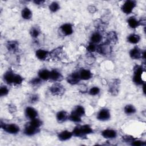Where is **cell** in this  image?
I'll use <instances>...</instances> for the list:
<instances>
[{
	"label": "cell",
	"mask_w": 146,
	"mask_h": 146,
	"mask_svg": "<svg viewBox=\"0 0 146 146\" xmlns=\"http://www.w3.org/2000/svg\"><path fill=\"white\" fill-rule=\"evenodd\" d=\"M144 73V70L141 66L136 65L133 68V76L132 80L136 85H142L145 83L143 76Z\"/></svg>",
	"instance_id": "cell-1"
},
{
	"label": "cell",
	"mask_w": 146,
	"mask_h": 146,
	"mask_svg": "<svg viewBox=\"0 0 146 146\" xmlns=\"http://www.w3.org/2000/svg\"><path fill=\"white\" fill-rule=\"evenodd\" d=\"M112 46L108 42H106L102 44L97 46L96 51L100 55L104 56H109L112 52Z\"/></svg>",
	"instance_id": "cell-2"
},
{
	"label": "cell",
	"mask_w": 146,
	"mask_h": 146,
	"mask_svg": "<svg viewBox=\"0 0 146 146\" xmlns=\"http://www.w3.org/2000/svg\"><path fill=\"white\" fill-rule=\"evenodd\" d=\"M50 93L54 96H62L65 92L64 87L59 82H55L49 88Z\"/></svg>",
	"instance_id": "cell-3"
},
{
	"label": "cell",
	"mask_w": 146,
	"mask_h": 146,
	"mask_svg": "<svg viewBox=\"0 0 146 146\" xmlns=\"http://www.w3.org/2000/svg\"><path fill=\"white\" fill-rule=\"evenodd\" d=\"M1 128L3 129L5 132L10 134H17L20 131L19 127L15 124H6L3 123L2 121H1Z\"/></svg>",
	"instance_id": "cell-4"
},
{
	"label": "cell",
	"mask_w": 146,
	"mask_h": 146,
	"mask_svg": "<svg viewBox=\"0 0 146 146\" xmlns=\"http://www.w3.org/2000/svg\"><path fill=\"white\" fill-rule=\"evenodd\" d=\"M136 2L135 1L127 0L122 5L121 9L124 13L126 14H129L132 12L133 9L136 7Z\"/></svg>",
	"instance_id": "cell-5"
},
{
	"label": "cell",
	"mask_w": 146,
	"mask_h": 146,
	"mask_svg": "<svg viewBox=\"0 0 146 146\" xmlns=\"http://www.w3.org/2000/svg\"><path fill=\"white\" fill-rule=\"evenodd\" d=\"M49 56L54 59H62L64 56V51L63 46H60L55 48L49 52Z\"/></svg>",
	"instance_id": "cell-6"
},
{
	"label": "cell",
	"mask_w": 146,
	"mask_h": 146,
	"mask_svg": "<svg viewBox=\"0 0 146 146\" xmlns=\"http://www.w3.org/2000/svg\"><path fill=\"white\" fill-rule=\"evenodd\" d=\"M120 82L118 79H113L109 84L108 91L110 94L113 96L117 95L119 93Z\"/></svg>",
	"instance_id": "cell-7"
},
{
	"label": "cell",
	"mask_w": 146,
	"mask_h": 146,
	"mask_svg": "<svg viewBox=\"0 0 146 146\" xmlns=\"http://www.w3.org/2000/svg\"><path fill=\"white\" fill-rule=\"evenodd\" d=\"M111 117V113L108 109L102 108L97 113L96 118L100 121H107Z\"/></svg>",
	"instance_id": "cell-8"
},
{
	"label": "cell",
	"mask_w": 146,
	"mask_h": 146,
	"mask_svg": "<svg viewBox=\"0 0 146 146\" xmlns=\"http://www.w3.org/2000/svg\"><path fill=\"white\" fill-rule=\"evenodd\" d=\"M66 80L68 83L71 85L78 84L81 80L79 72H74L69 74L66 78Z\"/></svg>",
	"instance_id": "cell-9"
},
{
	"label": "cell",
	"mask_w": 146,
	"mask_h": 146,
	"mask_svg": "<svg viewBox=\"0 0 146 146\" xmlns=\"http://www.w3.org/2000/svg\"><path fill=\"white\" fill-rule=\"evenodd\" d=\"M40 131V128H35L32 125H31L29 123L25 125L23 133L25 135L28 136H33L36 133H38Z\"/></svg>",
	"instance_id": "cell-10"
},
{
	"label": "cell",
	"mask_w": 146,
	"mask_h": 146,
	"mask_svg": "<svg viewBox=\"0 0 146 146\" xmlns=\"http://www.w3.org/2000/svg\"><path fill=\"white\" fill-rule=\"evenodd\" d=\"M81 134V137H84L88 135L94 133V130L92 127L88 124H84L82 125H78Z\"/></svg>",
	"instance_id": "cell-11"
},
{
	"label": "cell",
	"mask_w": 146,
	"mask_h": 146,
	"mask_svg": "<svg viewBox=\"0 0 146 146\" xmlns=\"http://www.w3.org/2000/svg\"><path fill=\"white\" fill-rule=\"evenodd\" d=\"M101 135L105 139H111L116 137L117 132L112 129H106L102 131Z\"/></svg>",
	"instance_id": "cell-12"
},
{
	"label": "cell",
	"mask_w": 146,
	"mask_h": 146,
	"mask_svg": "<svg viewBox=\"0 0 146 146\" xmlns=\"http://www.w3.org/2000/svg\"><path fill=\"white\" fill-rule=\"evenodd\" d=\"M50 79L55 82H59L63 79V76L58 70L54 69L50 71Z\"/></svg>",
	"instance_id": "cell-13"
},
{
	"label": "cell",
	"mask_w": 146,
	"mask_h": 146,
	"mask_svg": "<svg viewBox=\"0 0 146 146\" xmlns=\"http://www.w3.org/2000/svg\"><path fill=\"white\" fill-rule=\"evenodd\" d=\"M58 138L61 141H65L70 140L72 136V133L71 131L68 130H64L60 132L58 134Z\"/></svg>",
	"instance_id": "cell-14"
},
{
	"label": "cell",
	"mask_w": 146,
	"mask_h": 146,
	"mask_svg": "<svg viewBox=\"0 0 146 146\" xmlns=\"http://www.w3.org/2000/svg\"><path fill=\"white\" fill-rule=\"evenodd\" d=\"M142 52L143 51L141 50V49L138 47L136 46L130 50L129 54L130 57L132 59L136 60V59H139L141 58Z\"/></svg>",
	"instance_id": "cell-15"
},
{
	"label": "cell",
	"mask_w": 146,
	"mask_h": 146,
	"mask_svg": "<svg viewBox=\"0 0 146 146\" xmlns=\"http://www.w3.org/2000/svg\"><path fill=\"white\" fill-rule=\"evenodd\" d=\"M25 115L30 120H32L37 117L38 112L33 107H27L25 108Z\"/></svg>",
	"instance_id": "cell-16"
},
{
	"label": "cell",
	"mask_w": 146,
	"mask_h": 146,
	"mask_svg": "<svg viewBox=\"0 0 146 146\" xmlns=\"http://www.w3.org/2000/svg\"><path fill=\"white\" fill-rule=\"evenodd\" d=\"M68 116L69 115L66 111L62 110L56 113V119L59 123H62L68 120Z\"/></svg>",
	"instance_id": "cell-17"
},
{
	"label": "cell",
	"mask_w": 146,
	"mask_h": 146,
	"mask_svg": "<svg viewBox=\"0 0 146 146\" xmlns=\"http://www.w3.org/2000/svg\"><path fill=\"white\" fill-rule=\"evenodd\" d=\"M60 29L62 33L66 36L70 35L73 33V27L71 23H64L60 26Z\"/></svg>",
	"instance_id": "cell-18"
},
{
	"label": "cell",
	"mask_w": 146,
	"mask_h": 146,
	"mask_svg": "<svg viewBox=\"0 0 146 146\" xmlns=\"http://www.w3.org/2000/svg\"><path fill=\"white\" fill-rule=\"evenodd\" d=\"M79 76L81 80H87L91 79L93 76L92 72L87 69H82L79 71Z\"/></svg>",
	"instance_id": "cell-19"
},
{
	"label": "cell",
	"mask_w": 146,
	"mask_h": 146,
	"mask_svg": "<svg viewBox=\"0 0 146 146\" xmlns=\"http://www.w3.org/2000/svg\"><path fill=\"white\" fill-rule=\"evenodd\" d=\"M14 75V72L11 68H10L3 75L4 80L7 84H13V79Z\"/></svg>",
	"instance_id": "cell-20"
},
{
	"label": "cell",
	"mask_w": 146,
	"mask_h": 146,
	"mask_svg": "<svg viewBox=\"0 0 146 146\" xmlns=\"http://www.w3.org/2000/svg\"><path fill=\"white\" fill-rule=\"evenodd\" d=\"M6 47L10 52L15 53L18 51L19 43L15 40L8 41L6 43Z\"/></svg>",
	"instance_id": "cell-21"
},
{
	"label": "cell",
	"mask_w": 146,
	"mask_h": 146,
	"mask_svg": "<svg viewBox=\"0 0 146 146\" xmlns=\"http://www.w3.org/2000/svg\"><path fill=\"white\" fill-rule=\"evenodd\" d=\"M107 42L110 43L111 44H115L118 41V36L115 31H109L107 34Z\"/></svg>",
	"instance_id": "cell-22"
},
{
	"label": "cell",
	"mask_w": 146,
	"mask_h": 146,
	"mask_svg": "<svg viewBox=\"0 0 146 146\" xmlns=\"http://www.w3.org/2000/svg\"><path fill=\"white\" fill-rule=\"evenodd\" d=\"M48 55L49 52L44 49H38L35 51L36 57L40 60H45Z\"/></svg>",
	"instance_id": "cell-23"
},
{
	"label": "cell",
	"mask_w": 146,
	"mask_h": 146,
	"mask_svg": "<svg viewBox=\"0 0 146 146\" xmlns=\"http://www.w3.org/2000/svg\"><path fill=\"white\" fill-rule=\"evenodd\" d=\"M38 74V77L40 78L42 80H47L50 79V71L46 68L40 70Z\"/></svg>",
	"instance_id": "cell-24"
},
{
	"label": "cell",
	"mask_w": 146,
	"mask_h": 146,
	"mask_svg": "<svg viewBox=\"0 0 146 146\" xmlns=\"http://www.w3.org/2000/svg\"><path fill=\"white\" fill-rule=\"evenodd\" d=\"M102 39V35L99 32L94 33L90 38V42L95 44L99 43Z\"/></svg>",
	"instance_id": "cell-25"
},
{
	"label": "cell",
	"mask_w": 146,
	"mask_h": 146,
	"mask_svg": "<svg viewBox=\"0 0 146 146\" xmlns=\"http://www.w3.org/2000/svg\"><path fill=\"white\" fill-rule=\"evenodd\" d=\"M21 15L24 19L29 20L31 18L33 13L29 8H28L27 7H25L22 9L21 11Z\"/></svg>",
	"instance_id": "cell-26"
},
{
	"label": "cell",
	"mask_w": 146,
	"mask_h": 146,
	"mask_svg": "<svg viewBox=\"0 0 146 146\" xmlns=\"http://www.w3.org/2000/svg\"><path fill=\"white\" fill-rule=\"evenodd\" d=\"M140 40V36L138 34H131L127 37V41L131 44H137Z\"/></svg>",
	"instance_id": "cell-27"
},
{
	"label": "cell",
	"mask_w": 146,
	"mask_h": 146,
	"mask_svg": "<svg viewBox=\"0 0 146 146\" xmlns=\"http://www.w3.org/2000/svg\"><path fill=\"white\" fill-rule=\"evenodd\" d=\"M127 23L128 26L132 29H136L140 26L139 21L137 20L134 17H129L127 19Z\"/></svg>",
	"instance_id": "cell-28"
},
{
	"label": "cell",
	"mask_w": 146,
	"mask_h": 146,
	"mask_svg": "<svg viewBox=\"0 0 146 146\" xmlns=\"http://www.w3.org/2000/svg\"><path fill=\"white\" fill-rule=\"evenodd\" d=\"M124 112L128 115L134 114L136 112L135 107L132 104H127L124 108Z\"/></svg>",
	"instance_id": "cell-29"
},
{
	"label": "cell",
	"mask_w": 146,
	"mask_h": 146,
	"mask_svg": "<svg viewBox=\"0 0 146 146\" xmlns=\"http://www.w3.org/2000/svg\"><path fill=\"white\" fill-rule=\"evenodd\" d=\"M72 112L82 117L85 115L86 110H85V108L83 106L79 105V106H76L74 108V109L73 110Z\"/></svg>",
	"instance_id": "cell-30"
},
{
	"label": "cell",
	"mask_w": 146,
	"mask_h": 146,
	"mask_svg": "<svg viewBox=\"0 0 146 146\" xmlns=\"http://www.w3.org/2000/svg\"><path fill=\"white\" fill-rule=\"evenodd\" d=\"M68 120L74 123H80L82 121V117L71 112V113L68 116Z\"/></svg>",
	"instance_id": "cell-31"
},
{
	"label": "cell",
	"mask_w": 146,
	"mask_h": 146,
	"mask_svg": "<svg viewBox=\"0 0 146 146\" xmlns=\"http://www.w3.org/2000/svg\"><path fill=\"white\" fill-rule=\"evenodd\" d=\"M29 123L31 125H32L35 128H40V127L42 125V121L37 117L33 119L32 120H30V121Z\"/></svg>",
	"instance_id": "cell-32"
},
{
	"label": "cell",
	"mask_w": 146,
	"mask_h": 146,
	"mask_svg": "<svg viewBox=\"0 0 146 146\" xmlns=\"http://www.w3.org/2000/svg\"><path fill=\"white\" fill-rule=\"evenodd\" d=\"M23 80H24V79L22 76H21L19 74H15L14 79H13V84L16 86L21 85L23 83Z\"/></svg>",
	"instance_id": "cell-33"
},
{
	"label": "cell",
	"mask_w": 146,
	"mask_h": 146,
	"mask_svg": "<svg viewBox=\"0 0 146 146\" xmlns=\"http://www.w3.org/2000/svg\"><path fill=\"white\" fill-rule=\"evenodd\" d=\"M48 8L51 12L55 13L60 9V5L56 2H52L49 5Z\"/></svg>",
	"instance_id": "cell-34"
},
{
	"label": "cell",
	"mask_w": 146,
	"mask_h": 146,
	"mask_svg": "<svg viewBox=\"0 0 146 146\" xmlns=\"http://www.w3.org/2000/svg\"><path fill=\"white\" fill-rule=\"evenodd\" d=\"M30 35L33 38H36L40 34V31L37 27H32L30 31Z\"/></svg>",
	"instance_id": "cell-35"
},
{
	"label": "cell",
	"mask_w": 146,
	"mask_h": 146,
	"mask_svg": "<svg viewBox=\"0 0 146 146\" xmlns=\"http://www.w3.org/2000/svg\"><path fill=\"white\" fill-rule=\"evenodd\" d=\"M100 88L98 87H96V86H94L92 88H91L88 91V94L90 95H92V96H95V95H97L99 94L100 92Z\"/></svg>",
	"instance_id": "cell-36"
},
{
	"label": "cell",
	"mask_w": 146,
	"mask_h": 146,
	"mask_svg": "<svg viewBox=\"0 0 146 146\" xmlns=\"http://www.w3.org/2000/svg\"><path fill=\"white\" fill-rule=\"evenodd\" d=\"M130 144L131 145H134V146H144L146 145V143L145 141L135 139Z\"/></svg>",
	"instance_id": "cell-37"
},
{
	"label": "cell",
	"mask_w": 146,
	"mask_h": 146,
	"mask_svg": "<svg viewBox=\"0 0 146 146\" xmlns=\"http://www.w3.org/2000/svg\"><path fill=\"white\" fill-rule=\"evenodd\" d=\"M9 90L6 86H2L0 88V96H5L9 94Z\"/></svg>",
	"instance_id": "cell-38"
},
{
	"label": "cell",
	"mask_w": 146,
	"mask_h": 146,
	"mask_svg": "<svg viewBox=\"0 0 146 146\" xmlns=\"http://www.w3.org/2000/svg\"><path fill=\"white\" fill-rule=\"evenodd\" d=\"M96 48H97V46H96L95 44L90 42V43L88 44V46H87V51H88L89 53H92V52H93L96 51Z\"/></svg>",
	"instance_id": "cell-39"
},
{
	"label": "cell",
	"mask_w": 146,
	"mask_h": 146,
	"mask_svg": "<svg viewBox=\"0 0 146 146\" xmlns=\"http://www.w3.org/2000/svg\"><path fill=\"white\" fill-rule=\"evenodd\" d=\"M42 80L40 78H39V77H35V78L32 79L29 82V83L33 86H38L42 83Z\"/></svg>",
	"instance_id": "cell-40"
},
{
	"label": "cell",
	"mask_w": 146,
	"mask_h": 146,
	"mask_svg": "<svg viewBox=\"0 0 146 146\" xmlns=\"http://www.w3.org/2000/svg\"><path fill=\"white\" fill-rule=\"evenodd\" d=\"M29 101L30 103L34 104L36 103L39 100V96L37 94H32L29 96Z\"/></svg>",
	"instance_id": "cell-41"
},
{
	"label": "cell",
	"mask_w": 146,
	"mask_h": 146,
	"mask_svg": "<svg viewBox=\"0 0 146 146\" xmlns=\"http://www.w3.org/2000/svg\"><path fill=\"white\" fill-rule=\"evenodd\" d=\"M135 138H134L133 136H130V135H124L123 136L121 137L122 141L125 143H131Z\"/></svg>",
	"instance_id": "cell-42"
},
{
	"label": "cell",
	"mask_w": 146,
	"mask_h": 146,
	"mask_svg": "<svg viewBox=\"0 0 146 146\" xmlns=\"http://www.w3.org/2000/svg\"><path fill=\"white\" fill-rule=\"evenodd\" d=\"M90 55H87L86 57V62L88 64H91L95 62V58L94 56L91 54V53H90Z\"/></svg>",
	"instance_id": "cell-43"
},
{
	"label": "cell",
	"mask_w": 146,
	"mask_h": 146,
	"mask_svg": "<svg viewBox=\"0 0 146 146\" xmlns=\"http://www.w3.org/2000/svg\"><path fill=\"white\" fill-rule=\"evenodd\" d=\"M79 91L82 93H86L88 91L87 86L85 84H80L79 86Z\"/></svg>",
	"instance_id": "cell-44"
},
{
	"label": "cell",
	"mask_w": 146,
	"mask_h": 146,
	"mask_svg": "<svg viewBox=\"0 0 146 146\" xmlns=\"http://www.w3.org/2000/svg\"><path fill=\"white\" fill-rule=\"evenodd\" d=\"M87 10H88V11L90 13L93 14V13H95L97 9H96V7L95 6L90 5V6H88Z\"/></svg>",
	"instance_id": "cell-45"
},
{
	"label": "cell",
	"mask_w": 146,
	"mask_h": 146,
	"mask_svg": "<svg viewBox=\"0 0 146 146\" xmlns=\"http://www.w3.org/2000/svg\"><path fill=\"white\" fill-rule=\"evenodd\" d=\"M8 110L10 112L13 113L17 111V108L14 104H9Z\"/></svg>",
	"instance_id": "cell-46"
},
{
	"label": "cell",
	"mask_w": 146,
	"mask_h": 146,
	"mask_svg": "<svg viewBox=\"0 0 146 146\" xmlns=\"http://www.w3.org/2000/svg\"><path fill=\"white\" fill-rule=\"evenodd\" d=\"M33 2H34L35 5H43V3L45 2V1H43V0H35V1H34Z\"/></svg>",
	"instance_id": "cell-47"
},
{
	"label": "cell",
	"mask_w": 146,
	"mask_h": 146,
	"mask_svg": "<svg viewBox=\"0 0 146 146\" xmlns=\"http://www.w3.org/2000/svg\"><path fill=\"white\" fill-rule=\"evenodd\" d=\"M139 21V25L140 26H145V24H146V21H145V19H140Z\"/></svg>",
	"instance_id": "cell-48"
},
{
	"label": "cell",
	"mask_w": 146,
	"mask_h": 146,
	"mask_svg": "<svg viewBox=\"0 0 146 146\" xmlns=\"http://www.w3.org/2000/svg\"><path fill=\"white\" fill-rule=\"evenodd\" d=\"M142 87H143V92H144V94H145V83H144V84H142Z\"/></svg>",
	"instance_id": "cell-49"
}]
</instances>
